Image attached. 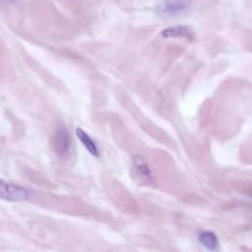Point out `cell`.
Wrapping results in <instances>:
<instances>
[{
  "instance_id": "6da1fadb",
  "label": "cell",
  "mask_w": 252,
  "mask_h": 252,
  "mask_svg": "<svg viewBox=\"0 0 252 252\" xmlns=\"http://www.w3.org/2000/svg\"><path fill=\"white\" fill-rule=\"evenodd\" d=\"M30 197V192L27 188L18 184L10 183L0 178V198L12 201L22 202Z\"/></svg>"
},
{
  "instance_id": "7a4b0ae2",
  "label": "cell",
  "mask_w": 252,
  "mask_h": 252,
  "mask_svg": "<svg viewBox=\"0 0 252 252\" xmlns=\"http://www.w3.org/2000/svg\"><path fill=\"white\" fill-rule=\"evenodd\" d=\"M191 5V0H163L158 4V12L163 17H176L188 12Z\"/></svg>"
},
{
  "instance_id": "3957f363",
  "label": "cell",
  "mask_w": 252,
  "mask_h": 252,
  "mask_svg": "<svg viewBox=\"0 0 252 252\" xmlns=\"http://www.w3.org/2000/svg\"><path fill=\"white\" fill-rule=\"evenodd\" d=\"M71 143L72 140L68 130L63 126L57 128L51 140V146L53 151L58 156L64 157L68 155L71 148Z\"/></svg>"
},
{
  "instance_id": "277c9868",
  "label": "cell",
  "mask_w": 252,
  "mask_h": 252,
  "mask_svg": "<svg viewBox=\"0 0 252 252\" xmlns=\"http://www.w3.org/2000/svg\"><path fill=\"white\" fill-rule=\"evenodd\" d=\"M132 162L134 169L140 178L144 179L145 181H151L153 179L151 168L144 157L140 155L134 156L132 158Z\"/></svg>"
},
{
  "instance_id": "5b68a950",
  "label": "cell",
  "mask_w": 252,
  "mask_h": 252,
  "mask_svg": "<svg viewBox=\"0 0 252 252\" xmlns=\"http://www.w3.org/2000/svg\"><path fill=\"white\" fill-rule=\"evenodd\" d=\"M160 34L162 35V37H165V38H167V37H184L189 40H191L193 38L192 31L188 27L182 26V25L167 27L160 32Z\"/></svg>"
},
{
  "instance_id": "8992f818",
  "label": "cell",
  "mask_w": 252,
  "mask_h": 252,
  "mask_svg": "<svg viewBox=\"0 0 252 252\" xmlns=\"http://www.w3.org/2000/svg\"><path fill=\"white\" fill-rule=\"evenodd\" d=\"M76 135L83 144V146L87 149V151L94 157L98 158L99 157V150L95 142L93 140V138L82 128L78 127L76 128Z\"/></svg>"
},
{
  "instance_id": "52a82bcc",
  "label": "cell",
  "mask_w": 252,
  "mask_h": 252,
  "mask_svg": "<svg viewBox=\"0 0 252 252\" xmlns=\"http://www.w3.org/2000/svg\"><path fill=\"white\" fill-rule=\"evenodd\" d=\"M199 243L209 251H217L219 249L220 243L217 235L213 231L205 230L199 233L198 236Z\"/></svg>"
}]
</instances>
